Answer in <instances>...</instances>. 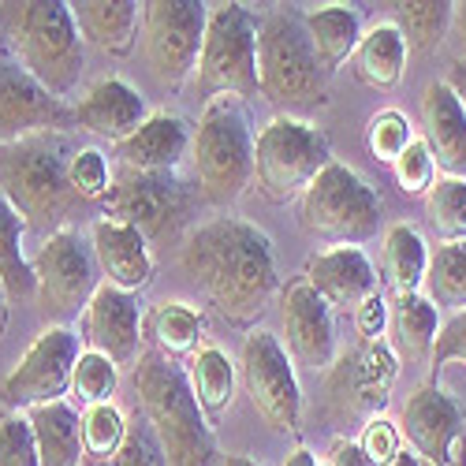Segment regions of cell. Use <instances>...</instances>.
I'll return each instance as SVG.
<instances>
[{
	"instance_id": "51",
	"label": "cell",
	"mask_w": 466,
	"mask_h": 466,
	"mask_svg": "<svg viewBox=\"0 0 466 466\" xmlns=\"http://www.w3.org/2000/svg\"><path fill=\"white\" fill-rule=\"evenodd\" d=\"M217 466H265V462H258V459H250V455H224Z\"/></svg>"
},
{
	"instance_id": "54",
	"label": "cell",
	"mask_w": 466,
	"mask_h": 466,
	"mask_svg": "<svg viewBox=\"0 0 466 466\" xmlns=\"http://www.w3.org/2000/svg\"><path fill=\"white\" fill-rule=\"evenodd\" d=\"M451 466H466V451H462V444L455 448V459H451Z\"/></svg>"
},
{
	"instance_id": "43",
	"label": "cell",
	"mask_w": 466,
	"mask_h": 466,
	"mask_svg": "<svg viewBox=\"0 0 466 466\" xmlns=\"http://www.w3.org/2000/svg\"><path fill=\"white\" fill-rule=\"evenodd\" d=\"M112 466H168L165 462V451H161V444H157V437H153L146 418L135 414L127 421L124 444H120V451L112 455Z\"/></svg>"
},
{
	"instance_id": "17",
	"label": "cell",
	"mask_w": 466,
	"mask_h": 466,
	"mask_svg": "<svg viewBox=\"0 0 466 466\" xmlns=\"http://www.w3.org/2000/svg\"><path fill=\"white\" fill-rule=\"evenodd\" d=\"M400 430L418 459L430 466H451L455 448L462 444V410L441 384H421L403 407Z\"/></svg>"
},
{
	"instance_id": "53",
	"label": "cell",
	"mask_w": 466,
	"mask_h": 466,
	"mask_svg": "<svg viewBox=\"0 0 466 466\" xmlns=\"http://www.w3.org/2000/svg\"><path fill=\"white\" fill-rule=\"evenodd\" d=\"M5 329H8V291L0 284V336H5Z\"/></svg>"
},
{
	"instance_id": "46",
	"label": "cell",
	"mask_w": 466,
	"mask_h": 466,
	"mask_svg": "<svg viewBox=\"0 0 466 466\" xmlns=\"http://www.w3.org/2000/svg\"><path fill=\"white\" fill-rule=\"evenodd\" d=\"M388 325H392V318H388V302H384L380 291L370 295V299L355 309V329H359L362 343H377V339H384V329H388Z\"/></svg>"
},
{
	"instance_id": "13",
	"label": "cell",
	"mask_w": 466,
	"mask_h": 466,
	"mask_svg": "<svg viewBox=\"0 0 466 466\" xmlns=\"http://www.w3.org/2000/svg\"><path fill=\"white\" fill-rule=\"evenodd\" d=\"M239 370H243V384L247 396L254 403V410L261 414V421L273 433H299L302 425V392H299V377L295 366L284 351V343L254 329L243 339V355H239Z\"/></svg>"
},
{
	"instance_id": "10",
	"label": "cell",
	"mask_w": 466,
	"mask_h": 466,
	"mask_svg": "<svg viewBox=\"0 0 466 466\" xmlns=\"http://www.w3.org/2000/svg\"><path fill=\"white\" fill-rule=\"evenodd\" d=\"M209 5L198 0H146L142 5V56L153 79L179 90L198 71Z\"/></svg>"
},
{
	"instance_id": "26",
	"label": "cell",
	"mask_w": 466,
	"mask_h": 466,
	"mask_svg": "<svg viewBox=\"0 0 466 466\" xmlns=\"http://www.w3.org/2000/svg\"><path fill=\"white\" fill-rule=\"evenodd\" d=\"M138 8L135 0H79L71 5V19L90 46L112 56H127L135 49L138 30Z\"/></svg>"
},
{
	"instance_id": "31",
	"label": "cell",
	"mask_w": 466,
	"mask_h": 466,
	"mask_svg": "<svg viewBox=\"0 0 466 466\" xmlns=\"http://www.w3.org/2000/svg\"><path fill=\"white\" fill-rule=\"evenodd\" d=\"M392 336H396V351L410 362H421L433 355V343L441 336V321H437V306L425 295H407L396 302L392 314Z\"/></svg>"
},
{
	"instance_id": "3",
	"label": "cell",
	"mask_w": 466,
	"mask_h": 466,
	"mask_svg": "<svg viewBox=\"0 0 466 466\" xmlns=\"http://www.w3.org/2000/svg\"><path fill=\"white\" fill-rule=\"evenodd\" d=\"M135 396L168 466H217V441L190 377L165 355L142 351L135 362Z\"/></svg>"
},
{
	"instance_id": "21",
	"label": "cell",
	"mask_w": 466,
	"mask_h": 466,
	"mask_svg": "<svg viewBox=\"0 0 466 466\" xmlns=\"http://www.w3.org/2000/svg\"><path fill=\"white\" fill-rule=\"evenodd\" d=\"M146 120H149L146 97L135 86H127L124 79L94 83L79 97V105H75V127H83L97 138H108L116 146H120L124 138H131Z\"/></svg>"
},
{
	"instance_id": "44",
	"label": "cell",
	"mask_w": 466,
	"mask_h": 466,
	"mask_svg": "<svg viewBox=\"0 0 466 466\" xmlns=\"http://www.w3.org/2000/svg\"><path fill=\"white\" fill-rule=\"evenodd\" d=\"M359 448L366 451V459H370L373 466H384L388 459H396V455L403 451V430H400L392 418L377 414V418H370V421L362 425Z\"/></svg>"
},
{
	"instance_id": "36",
	"label": "cell",
	"mask_w": 466,
	"mask_h": 466,
	"mask_svg": "<svg viewBox=\"0 0 466 466\" xmlns=\"http://www.w3.org/2000/svg\"><path fill=\"white\" fill-rule=\"evenodd\" d=\"M425 217L441 243H466V179H437L425 194Z\"/></svg>"
},
{
	"instance_id": "25",
	"label": "cell",
	"mask_w": 466,
	"mask_h": 466,
	"mask_svg": "<svg viewBox=\"0 0 466 466\" xmlns=\"http://www.w3.org/2000/svg\"><path fill=\"white\" fill-rule=\"evenodd\" d=\"M30 430L37 444V459L42 466H79L86 459L83 448V414L75 410L67 400L30 407Z\"/></svg>"
},
{
	"instance_id": "33",
	"label": "cell",
	"mask_w": 466,
	"mask_h": 466,
	"mask_svg": "<svg viewBox=\"0 0 466 466\" xmlns=\"http://www.w3.org/2000/svg\"><path fill=\"white\" fill-rule=\"evenodd\" d=\"M187 377H190V388L206 414H224L231 407V400H236V366H231V359L213 343L198 347Z\"/></svg>"
},
{
	"instance_id": "49",
	"label": "cell",
	"mask_w": 466,
	"mask_h": 466,
	"mask_svg": "<svg viewBox=\"0 0 466 466\" xmlns=\"http://www.w3.org/2000/svg\"><path fill=\"white\" fill-rule=\"evenodd\" d=\"M451 30H455L459 46H462V53H466V0H462V5H455V12H451Z\"/></svg>"
},
{
	"instance_id": "55",
	"label": "cell",
	"mask_w": 466,
	"mask_h": 466,
	"mask_svg": "<svg viewBox=\"0 0 466 466\" xmlns=\"http://www.w3.org/2000/svg\"><path fill=\"white\" fill-rule=\"evenodd\" d=\"M79 466H112V462H105V459H83Z\"/></svg>"
},
{
	"instance_id": "37",
	"label": "cell",
	"mask_w": 466,
	"mask_h": 466,
	"mask_svg": "<svg viewBox=\"0 0 466 466\" xmlns=\"http://www.w3.org/2000/svg\"><path fill=\"white\" fill-rule=\"evenodd\" d=\"M127 433V418L120 414V407L112 403H94L83 410V448L86 459H105L112 462V455L120 451Z\"/></svg>"
},
{
	"instance_id": "5",
	"label": "cell",
	"mask_w": 466,
	"mask_h": 466,
	"mask_svg": "<svg viewBox=\"0 0 466 466\" xmlns=\"http://www.w3.org/2000/svg\"><path fill=\"white\" fill-rule=\"evenodd\" d=\"M194 183L209 206H231L254 179V135L239 97H209L190 146Z\"/></svg>"
},
{
	"instance_id": "7",
	"label": "cell",
	"mask_w": 466,
	"mask_h": 466,
	"mask_svg": "<svg viewBox=\"0 0 466 466\" xmlns=\"http://www.w3.org/2000/svg\"><path fill=\"white\" fill-rule=\"evenodd\" d=\"M112 220L142 231L146 243H176L198 206V187H190L179 172H135L120 168L112 176V190L105 198Z\"/></svg>"
},
{
	"instance_id": "35",
	"label": "cell",
	"mask_w": 466,
	"mask_h": 466,
	"mask_svg": "<svg viewBox=\"0 0 466 466\" xmlns=\"http://www.w3.org/2000/svg\"><path fill=\"white\" fill-rule=\"evenodd\" d=\"M425 284H430L433 306L462 314L466 309V243H441L437 254H430Z\"/></svg>"
},
{
	"instance_id": "56",
	"label": "cell",
	"mask_w": 466,
	"mask_h": 466,
	"mask_svg": "<svg viewBox=\"0 0 466 466\" xmlns=\"http://www.w3.org/2000/svg\"><path fill=\"white\" fill-rule=\"evenodd\" d=\"M318 466H325V462H318Z\"/></svg>"
},
{
	"instance_id": "2",
	"label": "cell",
	"mask_w": 466,
	"mask_h": 466,
	"mask_svg": "<svg viewBox=\"0 0 466 466\" xmlns=\"http://www.w3.org/2000/svg\"><path fill=\"white\" fill-rule=\"evenodd\" d=\"M0 30L30 79L49 90L56 101L79 90L86 71L83 37L75 30L71 5L60 0H8L0 5Z\"/></svg>"
},
{
	"instance_id": "19",
	"label": "cell",
	"mask_w": 466,
	"mask_h": 466,
	"mask_svg": "<svg viewBox=\"0 0 466 466\" xmlns=\"http://www.w3.org/2000/svg\"><path fill=\"white\" fill-rule=\"evenodd\" d=\"M86 339L94 351L112 359L116 366H135L142 359V314L135 295L120 288H97L94 302L86 306Z\"/></svg>"
},
{
	"instance_id": "12",
	"label": "cell",
	"mask_w": 466,
	"mask_h": 466,
	"mask_svg": "<svg viewBox=\"0 0 466 466\" xmlns=\"http://www.w3.org/2000/svg\"><path fill=\"white\" fill-rule=\"evenodd\" d=\"M34 302L46 321H67L97 295V258L75 228H60L30 261Z\"/></svg>"
},
{
	"instance_id": "16",
	"label": "cell",
	"mask_w": 466,
	"mask_h": 466,
	"mask_svg": "<svg viewBox=\"0 0 466 466\" xmlns=\"http://www.w3.org/2000/svg\"><path fill=\"white\" fill-rule=\"evenodd\" d=\"M75 124V108L56 101L30 75L0 56V142H19L30 135H56Z\"/></svg>"
},
{
	"instance_id": "48",
	"label": "cell",
	"mask_w": 466,
	"mask_h": 466,
	"mask_svg": "<svg viewBox=\"0 0 466 466\" xmlns=\"http://www.w3.org/2000/svg\"><path fill=\"white\" fill-rule=\"evenodd\" d=\"M444 83L455 90V97H459V105H462V112H466V60H455V64L448 67Z\"/></svg>"
},
{
	"instance_id": "32",
	"label": "cell",
	"mask_w": 466,
	"mask_h": 466,
	"mask_svg": "<svg viewBox=\"0 0 466 466\" xmlns=\"http://www.w3.org/2000/svg\"><path fill=\"white\" fill-rule=\"evenodd\" d=\"M23 217L0 194V284L8 291V302L34 299V268L23 254Z\"/></svg>"
},
{
	"instance_id": "11",
	"label": "cell",
	"mask_w": 466,
	"mask_h": 466,
	"mask_svg": "<svg viewBox=\"0 0 466 466\" xmlns=\"http://www.w3.org/2000/svg\"><path fill=\"white\" fill-rule=\"evenodd\" d=\"M198 86L206 94L258 97V19L243 5L209 8L198 56Z\"/></svg>"
},
{
	"instance_id": "39",
	"label": "cell",
	"mask_w": 466,
	"mask_h": 466,
	"mask_svg": "<svg viewBox=\"0 0 466 466\" xmlns=\"http://www.w3.org/2000/svg\"><path fill=\"white\" fill-rule=\"evenodd\" d=\"M410 142H414L410 120H407L403 112H396V108L377 112L373 120H370V127H366V146L373 153V161H380V165H396L403 153H407Z\"/></svg>"
},
{
	"instance_id": "47",
	"label": "cell",
	"mask_w": 466,
	"mask_h": 466,
	"mask_svg": "<svg viewBox=\"0 0 466 466\" xmlns=\"http://www.w3.org/2000/svg\"><path fill=\"white\" fill-rule=\"evenodd\" d=\"M325 466H373V462L366 459V451H362L359 444H351V441H336L332 451H329V459H325Z\"/></svg>"
},
{
	"instance_id": "38",
	"label": "cell",
	"mask_w": 466,
	"mask_h": 466,
	"mask_svg": "<svg viewBox=\"0 0 466 466\" xmlns=\"http://www.w3.org/2000/svg\"><path fill=\"white\" fill-rule=\"evenodd\" d=\"M116 380H120V366H116L112 359H105V355H97V351H83L79 362H75V373H71V392L86 407L112 403Z\"/></svg>"
},
{
	"instance_id": "9",
	"label": "cell",
	"mask_w": 466,
	"mask_h": 466,
	"mask_svg": "<svg viewBox=\"0 0 466 466\" xmlns=\"http://www.w3.org/2000/svg\"><path fill=\"white\" fill-rule=\"evenodd\" d=\"M332 165L329 138L306 120L277 116L254 138V179L273 206L302 198L306 187Z\"/></svg>"
},
{
	"instance_id": "30",
	"label": "cell",
	"mask_w": 466,
	"mask_h": 466,
	"mask_svg": "<svg viewBox=\"0 0 466 466\" xmlns=\"http://www.w3.org/2000/svg\"><path fill=\"white\" fill-rule=\"evenodd\" d=\"M384 280L392 284V291L400 299L418 295V288L425 284V273H430V250H425V239L410 224H392L384 231Z\"/></svg>"
},
{
	"instance_id": "34",
	"label": "cell",
	"mask_w": 466,
	"mask_h": 466,
	"mask_svg": "<svg viewBox=\"0 0 466 466\" xmlns=\"http://www.w3.org/2000/svg\"><path fill=\"white\" fill-rule=\"evenodd\" d=\"M451 12H455V5H448V0H410V5H396V15H400L396 26L403 34L407 49L437 53L451 30Z\"/></svg>"
},
{
	"instance_id": "6",
	"label": "cell",
	"mask_w": 466,
	"mask_h": 466,
	"mask_svg": "<svg viewBox=\"0 0 466 466\" xmlns=\"http://www.w3.org/2000/svg\"><path fill=\"white\" fill-rule=\"evenodd\" d=\"M299 224L321 243L359 247L377 236L380 198L355 168L332 161L299 198Z\"/></svg>"
},
{
	"instance_id": "40",
	"label": "cell",
	"mask_w": 466,
	"mask_h": 466,
	"mask_svg": "<svg viewBox=\"0 0 466 466\" xmlns=\"http://www.w3.org/2000/svg\"><path fill=\"white\" fill-rule=\"evenodd\" d=\"M67 179L75 187L83 202H101L108 198L112 190V172H108V161L97 146H86V149H75L71 161H67Z\"/></svg>"
},
{
	"instance_id": "18",
	"label": "cell",
	"mask_w": 466,
	"mask_h": 466,
	"mask_svg": "<svg viewBox=\"0 0 466 466\" xmlns=\"http://www.w3.org/2000/svg\"><path fill=\"white\" fill-rule=\"evenodd\" d=\"M284 336L288 351L306 370H332L336 366V318L332 306L309 288V280H295L284 291Z\"/></svg>"
},
{
	"instance_id": "23",
	"label": "cell",
	"mask_w": 466,
	"mask_h": 466,
	"mask_svg": "<svg viewBox=\"0 0 466 466\" xmlns=\"http://www.w3.org/2000/svg\"><path fill=\"white\" fill-rule=\"evenodd\" d=\"M90 247L97 258V268L108 277L112 288L120 291H142L153 280V258H149V243L142 239V231H135L131 224H120L112 217H101L90 228Z\"/></svg>"
},
{
	"instance_id": "20",
	"label": "cell",
	"mask_w": 466,
	"mask_h": 466,
	"mask_svg": "<svg viewBox=\"0 0 466 466\" xmlns=\"http://www.w3.org/2000/svg\"><path fill=\"white\" fill-rule=\"evenodd\" d=\"M421 138L430 146L444 179H466V112L444 79L421 90Z\"/></svg>"
},
{
	"instance_id": "8",
	"label": "cell",
	"mask_w": 466,
	"mask_h": 466,
	"mask_svg": "<svg viewBox=\"0 0 466 466\" xmlns=\"http://www.w3.org/2000/svg\"><path fill=\"white\" fill-rule=\"evenodd\" d=\"M258 90L273 105H314L329 94V71L321 67L302 19L265 15L258 26Z\"/></svg>"
},
{
	"instance_id": "15",
	"label": "cell",
	"mask_w": 466,
	"mask_h": 466,
	"mask_svg": "<svg viewBox=\"0 0 466 466\" xmlns=\"http://www.w3.org/2000/svg\"><path fill=\"white\" fill-rule=\"evenodd\" d=\"M396 351L384 339L362 343L359 351H351L339 366L329 370V400L339 414L347 418H377V410L388 403L396 380Z\"/></svg>"
},
{
	"instance_id": "24",
	"label": "cell",
	"mask_w": 466,
	"mask_h": 466,
	"mask_svg": "<svg viewBox=\"0 0 466 466\" xmlns=\"http://www.w3.org/2000/svg\"><path fill=\"white\" fill-rule=\"evenodd\" d=\"M194 146L190 124L176 112H153L149 120L120 142V161L135 172H179Z\"/></svg>"
},
{
	"instance_id": "27",
	"label": "cell",
	"mask_w": 466,
	"mask_h": 466,
	"mask_svg": "<svg viewBox=\"0 0 466 466\" xmlns=\"http://www.w3.org/2000/svg\"><path fill=\"white\" fill-rule=\"evenodd\" d=\"M355 79L370 90H392L400 86L407 71V42L396 23H377L373 30L362 34V42L351 56Z\"/></svg>"
},
{
	"instance_id": "28",
	"label": "cell",
	"mask_w": 466,
	"mask_h": 466,
	"mask_svg": "<svg viewBox=\"0 0 466 466\" xmlns=\"http://www.w3.org/2000/svg\"><path fill=\"white\" fill-rule=\"evenodd\" d=\"M302 26L309 34L318 60L325 71H336L343 60H351L362 42V15L351 5H325L302 15Z\"/></svg>"
},
{
	"instance_id": "29",
	"label": "cell",
	"mask_w": 466,
	"mask_h": 466,
	"mask_svg": "<svg viewBox=\"0 0 466 466\" xmlns=\"http://www.w3.org/2000/svg\"><path fill=\"white\" fill-rule=\"evenodd\" d=\"M142 336L153 343V351L165 359H179L190 355L202 339V314L190 302H157L142 318Z\"/></svg>"
},
{
	"instance_id": "41",
	"label": "cell",
	"mask_w": 466,
	"mask_h": 466,
	"mask_svg": "<svg viewBox=\"0 0 466 466\" xmlns=\"http://www.w3.org/2000/svg\"><path fill=\"white\" fill-rule=\"evenodd\" d=\"M0 466H42L30 418L19 410L0 414Z\"/></svg>"
},
{
	"instance_id": "22",
	"label": "cell",
	"mask_w": 466,
	"mask_h": 466,
	"mask_svg": "<svg viewBox=\"0 0 466 466\" xmlns=\"http://www.w3.org/2000/svg\"><path fill=\"white\" fill-rule=\"evenodd\" d=\"M306 280L332 309H359L377 295V273L359 247H329L309 258Z\"/></svg>"
},
{
	"instance_id": "4",
	"label": "cell",
	"mask_w": 466,
	"mask_h": 466,
	"mask_svg": "<svg viewBox=\"0 0 466 466\" xmlns=\"http://www.w3.org/2000/svg\"><path fill=\"white\" fill-rule=\"evenodd\" d=\"M67 161L71 153L56 135L0 142V194L15 206L26 228L49 231L79 202V194L67 179Z\"/></svg>"
},
{
	"instance_id": "42",
	"label": "cell",
	"mask_w": 466,
	"mask_h": 466,
	"mask_svg": "<svg viewBox=\"0 0 466 466\" xmlns=\"http://www.w3.org/2000/svg\"><path fill=\"white\" fill-rule=\"evenodd\" d=\"M392 176H396V187L407 194V198H414V194H430V187L437 183V161L430 146H425V138H414L407 146V153L392 165Z\"/></svg>"
},
{
	"instance_id": "14",
	"label": "cell",
	"mask_w": 466,
	"mask_h": 466,
	"mask_svg": "<svg viewBox=\"0 0 466 466\" xmlns=\"http://www.w3.org/2000/svg\"><path fill=\"white\" fill-rule=\"evenodd\" d=\"M79 336L64 325H49L46 332H37V339L26 347V355L19 366L5 377V400L8 407H42L56 403L67 388L71 373L79 362Z\"/></svg>"
},
{
	"instance_id": "52",
	"label": "cell",
	"mask_w": 466,
	"mask_h": 466,
	"mask_svg": "<svg viewBox=\"0 0 466 466\" xmlns=\"http://www.w3.org/2000/svg\"><path fill=\"white\" fill-rule=\"evenodd\" d=\"M384 466H421V459H418L414 451H407V448H403V451H400L396 459H388Z\"/></svg>"
},
{
	"instance_id": "45",
	"label": "cell",
	"mask_w": 466,
	"mask_h": 466,
	"mask_svg": "<svg viewBox=\"0 0 466 466\" xmlns=\"http://www.w3.org/2000/svg\"><path fill=\"white\" fill-rule=\"evenodd\" d=\"M430 362H433V370L451 366V362L466 366V309H462V314H455L448 325H441V336L433 343Z\"/></svg>"
},
{
	"instance_id": "1",
	"label": "cell",
	"mask_w": 466,
	"mask_h": 466,
	"mask_svg": "<svg viewBox=\"0 0 466 466\" xmlns=\"http://www.w3.org/2000/svg\"><path fill=\"white\" fill-rule=\"evenodd\" d=\"M179 265L228 325L258 321L280 288L268 236L243 217H217L187 231Z\"/></svg>"
},
{
	"instance_id": "50",
	"label": "cell",
	"mask_w": 466,
	"mask_h": 466,
	"mask_svg": "<svg viewBox=\"0 0 466 466\" xmlns=\"http://www.w3.org/2000/svg\"><path fill=\"white\" fill-rule=\"evenodd\" d=\"M284 466H318V455L306 451V448H295V451L284 459Z\"/></svg>"
}]
</instances>
